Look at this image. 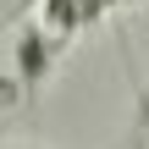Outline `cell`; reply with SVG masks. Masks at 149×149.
Here are the masks:
<instances>
[{"mask_svg":"<svg viewBox=\"0 0 149 149\" xmlns=\"http://www.w3.org/2000/svg\"><path fill=\"white\" fill-rule=\"evenodd\" d=\"M11 50H17V77H22V88H28V94H39V83L50 77L55 39H50V33L33 22V28H22V33H17V44H11Z\"/></svg>","mask_w":149,"mask_h":149,"instance_id":"2","label":"cell"},{"mask_svg":"<svg viewBox=\"0 0 149 149\" xmlns=\"http://www.w3.org/2000/svg\"><path fill=\"white\" fill-rule=\"evenodd\" d=\"M105 11H111L105 0H39V28L50 39H72L83 28H94Z\"/></svg>","mask_w":149,"mask_h":149,"instance_id":"1","label":"cell"},{"mask_svg":"<svg viewBox=\"0 0 149 149\" xmlns=\"http://www.w3.org/2000/svg\"><path fill=\"white\" fill-rule=\"evenodd\" d=\"M28 100V88H22V77L17 72H0V111H17Z\"/></svg>","mask_w":149,"mask_h":149,"instance_id":"3","label":"cell"}]
</instances>
